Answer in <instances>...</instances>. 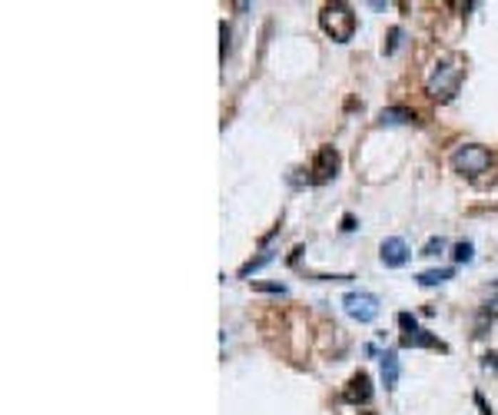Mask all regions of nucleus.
<instances>
[{
    "mask_svg": "<svg viewBox=\"0 0 498 415\" xmlns=\"http://www.w3.org/2000/svg\"><path fill=\"white\" fill-rule=\"evenodd\" d=\"M319 27L326 30L335 43H349L355 34V14L345 0H335V4H326L322 14H319Z\"/></svg>",
    "mask_w": 498,
    "mask_h": 415,
    "instance_id": "1",
    "label": "nucleus"
},
{
    "mask_svg": "<svg viewBox=\"0 0 498 415\" xmlns=\"http://www.w3.org/2000/svg\"><path fill=\"white\" fill-rule=\"evenodd\" d=\"M452 166H455L462 176H482V173H489L492 153L485 150V146H479V143L459 146V150L452 153Z\"/></svg>",
    "mask_w": 498,
    "mask_h": 415,
    "instance_id": "2",
    "label": "nucleus"
},
{
    "mask_svg": "<svg viewBox=\"0 0 498 415\" xmlns=\"http://www.w3.org/2000/svg\"><path fill=\"white\" fill-rule=\"evenodd\" d=\"M462 77H465V67H462V63H439V70H435L429 80V93L435 100H452L459 93Z\"/></svg>",
    "mask_w": 498,
    "mask_h": 415,
    "instance_id": "3",
    "label": "nucleus"
},
{
    "mask_svg": "<svg viewBox=\"0 0 498 415\" xmlns=\"http://www.w3.org/2000/svg\"><path fill=\"white\" fill-rule=\"evenodd\" d=\"M399 326H402V346L405 349H439V352H449V346H445L439 336H432L429 329H422L419 322H415V316H409V312L399 316Z\"/></svg>",
    "mask_w": 498,
    "mask_h": 415,
    "instance_id": "4",
    "label": "nucleus"
},
{
    "mask_svg": "<svg viewBox=\"0 0 498 415\" xmlns=\"http://www.w3.org/2000/svg\"><path fill=\"white\" fill-rule=\"evenodd\" d=\"M345 312L355 319V322H372L375 316H379V296H372V292H345L342 299Z\"/></svg>",
    "mask_w": 498,
    "mask_h": 415,
    "instance_id": "5",
    "label": "nucleus"
},
{
    "mask_svg": "<svg viewBox=\"0 0 498 415\" xmlns=\"http://www.w3.org/2000/svg\"><path fill=\"white\" fill-rule=\"evenodd\" d=\"M309 183H329L335 173H339V153H335V146H322L312 160V170H309Z\"/></svg>",
    "mask_w": 498,
    "mask_h": 415,
    "instance_id": "6",
    "label": "nucleus"
},
{
    "mask_svg": "<svg viewBox=\"0 0 498 415\" xmlns=\"http://www.w3.org/2000/svg\"><path fill=\"white\" fill-rule=\"evenodd\" d=\"M372 396H375L372 379H369V372H362V369H359V372L349 379V386H345L342 399L349 402V406H369V402H372Z\"/></svg>",
    "mask_w": 498,
    "mask_h": 415,
    "instance_id": "7",
    "label": "nucleus"
},
{
    "mask_svg": "<svg viewBox=\"0 0 498 415\" xmlns=\"http://www.w3.org/2000/svg\"><path fill=\"white\" fill-rule=\"evenodd\" d=\"M379 260H382L389 270L405 266V262H409V242H405L402 236H389V240H382V246H379Z\"/></svg>",
    "mask_w": 498,
    "mask_h": 415,
    "instance_id": "8",
    "label": "nucleus"
},
{
    "mask_svg": "<svg viewBox=\"0 0 498 415\" xmlns=\"http://www.w3.org/2000/svg\"><path fill=\"white\" fill-rule=\"evenodd\" d=\"M415 120V110L409 106H385L379 113V126H402V123H412Z\"/></svg>",
    "mask_w": 498,
    "mask_h": 415,
    "instance_id": "9",
    "label": "nucleus"
},
{
    "mask_svg": "<svg viewBox=\"0 0 498 415\" xmlns=\"http://www.w3.org/2000/svg\"><path fill=\"white\" fill-rule=\"evenodd\" d=\"M382 382H385V389H395V382H399V356L395 352H385L382 356Z\"/></svg>",
    "mask_w": 498,
    "mask_h": 415,
    "instance_id": "10",
    "label": "nucleus"
},
{
    "mask_svg": "<svg viewBox=\"0 0 498 415\" xmlns=\"http://www.w3.org/2000/svg\"><path fill=\"white\" fill-rule=\"evenodd\" d=\"M452 276H455V270H425V272H419L415 280H419V286H442V282H449Z\"/></svg>",
    "mask_w": 498,
    "mask_h": 415,
    "instance_id": "11",
    "label": "nucleus"
},
{
    "mask_svg": "<svg viewBox=\"0 0 498 415\" xmlns=\"http://www.w3.org/2000/svg\"><path fill=\"white\" fill-rule=\"evenodd\" d=\"M273 256H276V252H273V250H263V252H259V256H256V260H249L246 266H243V270H240V276H243V280H246V276H253V272H256V270H263L266 262H273Z\"/></svg>",
    "mask_w": 498,
    "mask_h": 415,
    "instance_id": "12",
    "label": "nucleus"
},
{
    "mask_svg": "<svg viewBox=\"0 0 498 415\" xmlns=\"http://www.w3.org/2000/svg\"><path fill=\"white\" fill-rule=\"evenodd\" d=\"M495 319V306H482L479 312V322H475V339H482L485 332H489V322Z\"/></svg>",
    "mask_w": 498,
    "mask_h": 415,
    "instance_id": "13",
    "label": "nucleus"
},
{
    "mask_svg": "<svg viewBox=\"0 0 498 415\" xmlns=\"http://www.w3.org/2000/svg\"><path fill=\"white\" fill-rule=\"evenodd\" d=\"M455 262H472V256H475V246L472 242H455Z\"/></svg>",
    "mask_w": 498,
    "mask_h": 415,
    "instance_id": "14",
    "label": "nucleus"
},
{
    "mask_svg": "<svg viewBox=\"0 0 498 415\" xmlns=\"http://www.w3.org/2000/svg\"><path fill=\"white\" fill-rule=\"evenodd\" d=\"M399 43H402V27H392L389 30V43H385V57H392L399 50Z\"/></svg>",
    "mask_w": 498,
    "mask_h": 415,
    "instance_id": "15",
    "label": "nucleus"
},
{
    "mask_svg": "<svg viewBox=\"0 0 498 415\" xmlns=\"http://www.w3.org/2000/svg\"><path fill=\"white\" fill-rule=\"evenodd\" d=\"M442 250H445V240H442V236H432V240L425 242V250H422V256H439Z\"/></svg>",
    "mask_w": 498,
    "mask_h": 415,
    "instance_id": "16",
    "label": "nucleus"
},
{
    "mask_svg": "<svg viewBox=\"0 0 498 415\" xmlns=\"http://www.w3.org/2000/svg\"><path fill=\"white\" fill-rule=\"evenodd\" d=\"M472 399H475V406H479V409H482V415H495V412H492V409H489V406H485V399H482V396H479V392H475V396H472Z\"/></svg>",
    "mask_w": 498,
    "mask_h": 415,
    "instance_id": "17",
    "label": "nucleus"
},
{
    "mask_svg": "<svg viewBox=\"0 0 498 415\" xmlns=\"http://www.w3.org/2000/svg\"><path fill=\"white\" fill-rule=\"evenodd\" d=\"M485 366L495 369V372H498V352H489V356H485Z\"/></svg>",
    "mask_w": 498,
    "mask_h": 415,
    "instance_id": "18",
    "label": "nucleus"
},
{
    "mask_svg": "<svg viewBox=\"0 0 498 415\" xmlns=\"http://www.w3.org/2000/svg\"><path fill=\"white\" fill-rule=\"evenodd\" d=\"M342 230H345V232H352V230H355V220H352V216H342Z\"/></svg>",
    "mask_w": 498,
    "mask_h": 415,
    "instance_id": "19",
    "label": "nucleus"
},
{
    "mask_svg": "<svg viewBox=\"0 0 498 415\" xmlns=\"http://www.w3.org/2000/svg\"><path fill=\"white\" fill-rule=\"evenodd\" d=\"M359 415H375V412H359Z\"/></svg>",
    "mask_w": 498,
    "mask_h": 415,
    "instance_id": "20",
    "label": "nucleus"
}]
</instances>
